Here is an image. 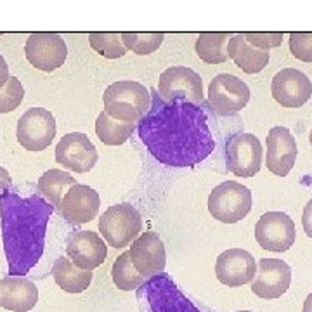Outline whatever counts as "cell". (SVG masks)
Listing matches in <instances>:
<instances>
[{"label": "cell", "instance_id": "obj_18", "mask_svg": "<svg viewBox=\"0 0 312 312\" xmlns=\"http://www.w3.org/2000/svg\"><path fill=\"white\" fill-rule=\"evenodd\" d=\"M265 144H267V158H265L267 168L277 177H286L295 166L298 154L295 137L286 127L276 125L267 134Z\"/></svg>", "mask_w": 312, "mask_h": 312}, {"label": "cell", "instance_id": "obj_33", "mask_svg": "<svg viewBox=\"0 0 312 312\" xmlns=\"http://www.w3.org/2000/svg\"><path fill=\"white\" fill-rule=\"evenodd\" d=\"M302 225L309 238H312V200L305 205L304 214H302Z\"/></svg>", "mask_w": 312, "mask_h": 312}, {"label": "cell", "instance_id": "obj_23", "mask_svg": "<svg viewBox=\"0 0 312 312\" xmlns=\"http://www.w3.org/2000/svg\"><path fill=\"white\" fill-rule=\"evenodd\" d=\"M52 276L57 286L68 293H82L92 283V271H83L76 267L68 257H59L54 262Z\"/></svg>", "mask_w": 312, "mask_h": 312}, {"label": "cell", "instance_id": "obj_2", "mask_svg": "<svg viewBox=\"0 0 312 312\" xmlns=\"http://www.w3.org/2000/svg\"><path fill=\"white\" fill-rule=\"evenodd\" d=\"M52 214L54 205L40 194L23 198L5 191L0 196V224L9 276L24 277L38 264Z\"/></svg>", "mask_w": 312, "mask_h": 312}, {"label": "cell", "instance_id": "obj_20", "mask_svg": "<svg viewBox=\"0 0 312 312\" xmlns=\"http://www.w3.org/2000/svg\"><path fill=\"white\" fill-rule=\"evenodd\" d=\"M99 206H101V198L97 191L92 189L91 186L76 184L63 198L59 210L63 219H66L70 224L82 225L97 217Z\"/></svg>", "mask_w": 312, "mask_h": 312}, {"label": "cell", "instance_id": "obj_29", "mask_svg": "<svg viewBox=\"0 0 312 312\" xmlns=\"http://www.w3.org/2000/svg\"><path fill=\"white\" fill-rule=\"evenodd\" d=\"M163 33H122V42L127 51H132L139 55L153 54L163 44Z\"/></svg>", "mask_w": 312, "mask_h": 312}, {"label": "cell", "instance_id": "obj_28", "mask_svg": "<svg viewBox=\"0 0 312 312\" xmlns=\"http://www.w3.org/2000/svg\"><path fill=\"white\" fill-rule=\"evenodd\" d=\"M89 42L95 52L108 59H118L127 54V49L122 42V33H91Z\"/></svg>", "mask_w": 312, "mask_h": 312}, {"label": "cell", "instance_id": "obj_38", "mask_svg": "<svg viewBox=\"0 0 312 312\" xmlns=\"http://www.w3.org/2000/svg\"><path fill=\"white\" fill-rule=\"evenodd\" d=\"M311 146H312V130H311Z\"/></svg>", "mask_w": 312, "mask_h": 312}, {"label": "cell", "instance_id": "obj_26", "mask_svg": "<svg viewBox=\"0 0 312 312\" xmlns=\"http://www.w3.org/2000/svg\"><path fill=\"white\" fill-rule=\"evenodd\" d=\"M132 132H134L132 123H123L111 118L106 111L99 113L97 120H95V134L101 139V143L106 146H120L130 137Z\"/></svg>", "mask_w": 312, "mask_h": 312}, {"label": "cell", "instance_id": "obj_16", "mask_svg": "<svg viewBox=\"0 0 312 312\" xmlns=\"http://www.w3.org/2000/svg\"><path fill=\"white\" fill-rule=\"evenodd\" d=\"M271 92L276 103L285 108H300L312 95V82L295 68H285L274 75Z\"/></svg>", "mask_w": 312, "mask_h": 312}, {"label": "cell", "instance_id": "obj_14", "mask_svg": "<svg viewBox=\"0 0 312 312\" xmlns=\"http://www.w3.org/2000/svg\"><path fill=\"white\" fill-rule=\"evenodd\" d=\"M215 274L222 285L231 288L248 285L257 276V260L246 250L229 248L217 257Z\"/></svg>", "mask_w": 312, "mask_h": 312}, {"label": "cell", "instance_id": "obj_10", "mask_svg": "<svg viewBox=\"0 0 312 312\" xmlns=\"http://www.w3.org/2000/svg\"><path fill=\"white\" fill-rule=\"evenodd\" d=\"M24 52L32 66L51 73L64 64L68 47L64 38L57 33H32L26 40Z\"/></svg>", "mask_w": 312, "mask_h": 312}, {"label": "cell", "instance_id": "obj_11", "mask_svg": "<svg viewBox=\"0 0 312 312\" xmlns=\"http://www.w3.org/2000/svg\"><path fill=\"white\" fill-rule=\"evenodd\" d=\"M227 170L238 177H253L262 166V146L257 135L236 134L225 144Z\"/></svg>", "mask_w": 312, "mask_h": 312}, {"label": "cell", "instance_id": "obj_31", "mask_svg": "<svg viewBox=\"0 0 312 312\" xmlns=\"http://www.w3.org/2000/svg\"><path fill=\"white\" fill-rule=\"evenodd\" d=\"M290 51L298 61L312 63V33H292Z\"/></svg>", "mask_w": 312, "mask_h": 312}, {"label": "cell", "instance_id": "obj_9", "mask_svg": "<svg viewBox=\"0 0 312 312\" xmlns=\"http://www.w3.org/2000/svg\"><path fill=\"white\" fill-rule=\"evenodd\" d=\"M18 143L28 151H44L55 135V120L44 108H30L18 122Z\"/></svg>", "mask_w": 312, "mask_h": 312}, {"label": "cell", "instance_id": "obj_5", "mask_svg": "<svg viewBox=\"0 0 312 312\" xmlns=\"http://www.w3.org/2000/svg\"><path fill=\"white\" fill-rule=\"evenodd\" d=\"M99 233L110 246L125 248L143 234V219L128 203L113 205L99 219Z\"/></svg>", "mask_w": 312, "mask_h": 312}, {"label": "cell", "instance_id": "obj_13", "mask_svg": "<svg viewBox=\"0 0 312 312\" xmlns=\"http://www.w3.org/2000/svg\"><path fill=\"white\" fill-rule=\"evenodd\" d=\"M55 162L63 168L85 174L97 163V149L85 134L72 132L63 135L55 146Z\"/></svg>", "mask_w": 312, "mask_h": 312}, {"label": "cell", "instance_id": "obj_15", "mask_svg": "<svg viewBox=\"0 0 312 312\" xmlns=\"http://www.w3.org/2000/svg\"><path fill=\"white\" fill-rule=\"evenodd\" d=\"M292 285V267L281 258H262L258 273L252 283V292L264 300L285 295Z\"/></svg>", "mask_w": 312, "mask_h": 312}, {"label": "cell", "instance_id": "obj_37", "mask_svg": "<svg viewBox=\"0 0 312 312\" xmlns=\"http://www.w3.org/2000/svg\"><path fill=\"white\" fill-rule=\"evenodd\" d=\"M236 312H252V311H236Z\"/></svg>", "mask_w": 312, "mask_h": 312}, {"label": "cell", "instance_id": "obj_1", "mask_svg": "<svg viewBox=\"0 0 312 312\" xmlns=\"http://www.w3.org/2000/svg\"><path fill=\"white\" fill-rule=\"evenodd\" d=\"M137 134L156 162L175 168L198 165L215 149L206 111L186 101H163L158 91L151 92V108Z\"/></svg>", "mask_w": 312, "mask_h": 312}, {"label": "cell", "instance_id": "obj_35", "mask_svg": "<svg viewBox=\"0 0 312 312\" xmlns=\"http://www.w3.org/2000/svg\"><path fill=\"white\" fill-rule=\"evenodd\" d=\"M11 182H12V179H11V175H9V172L4 168V166H0V196L11 187Z\"/></svg>", "mask_w": 312, "mask_h": 312}, {"label": "cell", "instance_id": "obj_3", "mask_svg": "<svg viewBox=\"0 0 312 312\" xmlns=\"http://www.w3.org/2000/svg\"><path fill=\"white\" fill-rule=\"evenodd\" d=\"M141 312H214L182 292L168 274L149 277L137 290Z\"/></svg>", "mask_w": 312, "mask_h": 312}, {"label": "cell", "instance_id": "obj_24", "mask_svg": "<svg viewBox=\"0 0 312 312\" xmlns=\"http://www.w3.org/2000/svg\"><path fill=\"white\" fill-rule=\"evenodd\" d=\"M73 186H76V181L75 177H72V174H68L61 168H51L44 172L42 177L38 179L37 189H38L40 196L45 198L49 203L61 206L63 198Z\"/></svg>", "mask_w": 312, "mask_h": 312}, {"label": "cell", "instance_id": "obj_4", "mask_svg": "<svg viewBox=\"0 0 312 312\" xmlns=\"http://www.w3.org/2000/svg\"><path fill=\"white\" fill-rule=\"evenodd\" d=\"M104 111L111 118L123 123L141 122L151 108V92L143 83L120 80L111 83L103 95Z\"/></svg>", "mask_w": 312, "mask_h": 312}, {"label": "cell", "instance_id": "obj_27", "mask_svg": "<svg viewBox=\"0 0 312 312\" xmlns=\"http://www.w3.org/2000/svg\"><path fill=\"white\" fill-rule=\"evenodd\" d=\"M111 277H113V283L116 285V288L123 290V292L139 290L147 281L146 277L137 273V269L132 264L130 253L128 252L122 253L115 260L113 269H111Z\"/></svg>", "mask_w": 312, "mask_h": 312}, {"label": "cell", "instance_id": "obj_36", "mask_svg": "<svg viewBox=\"0 0 312 312\" xmlns=\"http://www.w3.org/2000/svg\"><path fill=\"white\" fill-rule=\"evenodd\" d=\"M302 312H312V293H309L307 298H305L304 309H302Z\"/></svg>", "mask_w": 312, "mask_h": 312}, {"label": "cell", "instance_id": "obj_12", "mask_svg": "<svg viewBox=\"0 0 312 312\" xmlns=\"http://www.w3.org/2000/svg\"><path fill=\"white\" fill-rule=\"evenodd\" d=\"M255 239L267 252H286L295 243V222L285 212H267L255 225Z\"/></svg>", "mask_w": 312, "mask_h": 312}, {"label": "cell", "instance_id": "obj_32", "mask_svg": "<svg viewBox=\"0 0 312 312\" xmlns=\"http://www.w3.org/2000/svg\"><path fill=\"white\" fill-rule=\"evenodd\" d=\"M245 38L252 47L267 52L269 49L279 47L283 42V33H245Z\"/></svg>", "mask_w": 312, "mask_h": 312}, {"label": "cell", "instance_id": "obj_8", "mask_svg": "<svg viewBox=\"0 0 312 312\" xmlns=\"http://www.w3.org/2000/svg\"><path fill=\"white\" fill-rule=\"evenodd\" d=\"M250 87L241 78L229 73L217 75L208 87V101L220 116L239 113L250 101Z\"/></svg>", "mask_w": 312, "mask_h": 312}, {"label": "cell", "instance_id": "obj_22", "mask_svg": "<svg viewBox=\"0 0 312 312\" xmlns=\"http://www.w3.org/2000/svg\"><path fill=\"white\" fill-rule=\"evenodd\" d=\"M227 55L239 70H243V73H248V75L262 72L269 63V52L252 47L246 42L245 33L231 37L227 44Z\"/></svg>", "mask_w": 312, "mask_h": 312}, {"label": "cell", "instance_id": "obj_21", "mask_svg": "<svg viewBox=\"0 0 312 312\" xmlns=\"http://www.w3.org/2000/svg\"><path fill=\"white\" fill-rule=\"evenodd\" d=\"M38 302V288L32 279L5 276L0 279V307L12 312L32 311Z\"/></svg>", "mask_w": 312, "mask_h": 312}, {"label": "cell", "instance_id": "obj_19", "mask_svg": "<svg viewBox=\"0 0 312 312\" xmlns=\"http://www.w3.org/2000/svg\"><path fill=\"white\" fill-rule=\"evenodd\" d=\"M66 257L83 271H94L108 257V246L97 233L80 231L68 238Z\"/></svg>", "mask_w": 312, "mask_h": 312}, {"label": "cell", "instance_id": "obj_7", "mask_svg": "<svg viewBox=\"0 0 312 312\" xmlns=\"http://www.w3.org/2000/svg\"><path fill=\"white\" fill-rule=\"evenodd\" d=\"M158 94L163 101H186L198 104L203 101V80L194 70L187 66L166 68L160 75Z\"/></svg>", "mask_w": 312, "mask_h": 312}, {"label": "cell", "instance_id": "obj_17", "mask_svg": "<svg viewBox=\"0 0 312 312\" xmlns=\"http://www.w3.org/2000/svg\"><path fill=\"white\" fill-rule=\"evenodd\" d=\"M128 253H130L132 264L137 269V273L146 279L156 276V274H162L165 271V245L156 233H151V231L143 233L132 243Z\"/></svg>", "mask_w": 312, "mask_h": 312}, {"label": "cell", "instance_id": "obj_30", "mask_svg": "<svg viewBox=\"0 0 312 312\" xmlns=\"http://www.w3.org/2000/svg\"><path fill=\"white\" fill-rule=\"evenodd\" d=\"M24 97V89L16 76H11L2 91H0V113L14 111Z\"/></svg>", "mask_w": 312, "mask_h": 312}, {"label": "cell", "instance_id": "obj_34", "mask_svg": "<svg viewBox=\"0 0 312 312\" xmlns=\"http://www.w3.org/2000/svg\"><path fill=\"white\" fill-rule=\"evenodd\" d=\"M9 78H11V75H9V66L7 63H5L4 55L0 54V91L7 85Z\"/></svg>", "mask_w": 312, "mask_h": 312}, {"label": "cell", "instance_id": "obj_6", "mask_svg": "<svg viewBox=\"0 0 312 312\" xmlns=\"http://www.w3.org/2000/svg\"><path fill=\"white\" fill-rule=\"evenodd\" d=\"M208 210L219 222L236 224L252 210V191L236 181L222 182L210 193Z\"/></svg>", "mask_w": 312, "mask_h": 312}, {"label": "cell", "instance_id": "obj_25", "mask_svg": "<svg viewBox=\"0 0 312 312\" xmlns=\"http://www.w3.org/2000/svg\"><path fill=\"white\" fill-rule=\"evenodd\" d=\"M229 33H202L196 40V54L202 61L208 64H220L229 59L227 44Z\"/></svg>", "mask_w": 312, "mask_h": 312}]
</instances>
